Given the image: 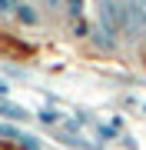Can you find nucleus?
Segmentation results:
<instances>
[{"label":"nucleus","instance_id":"4","mask_svg":"<svg viewBox=\"0 0 146 150\" xmlns=\"http://www.w3.org/2000/svg\"><path fill=\"white\" fill-rule=\"evenodd\" d=\"M17 20L27 23V27H33V23H37V10H33L30 4H20V7H17Z\"/></svg>","mask_w":146,"mask_h":150},{"label":"nucleus","instance_id":"6","mask_svg":"<svg viewBox=\"0 0 146 150\" xmlns=\"http://www.w3.org/2000/svg\"><path fill=\"white\" fill-rule=\"evenodd\" d=\"M40 120H43V123H57L60 113H57V110H40Z\"/></svg>","mask_w":146,"mask_h":150},{"label":"nucleus","instance_id":"3","mask_svg":"<svg viewBox=\"0 0 146 150\" xmlns=\"http://www.w3.org/2000/svg\"><path fill=\"white\" fill-rule=\"evenodd\" d=\"M0 117H10V120H30V110H27V107H20V103L0 100Z\"/></svg>","mask_w":146,"mask_h":150},{"label":"nucleus","instance_id":"7","mask_svg":"<svg viewBox=\"0 0 146 150\" xmlns=\"http://www.w3.org/2000/svg\"><path fill=\"white\" fill-rule=\"evenodd\" d=\"M17 7H20V4H17V0H0V13H17Z\"/></svg>","mask_w":146,"mask_h":150},{"label":"nucleus","instance_id":"5","mask_svg":"<svg viewBox=\"0 0 146 150\" xmlns=\"http://www.w3.org/2000/svg\"><path fill=\"white\" fill-rule=\"evenodd\" d=\"M63 7L70 17H83V0H63Z\"/></svg>","mask_w":146,"mask_h":150},{"label":"nucleus","instance_id":"2","mask_svg":"<svg viewBox=\"0 0 146 150\" xmlns=\"http://www.w3.org/2000/svg\"><path fill=\"white\" fill-rule=\"evenodd\" d=\"M0 137H10V140H20L23 147H30V150H40V140H37V137L23 134V130H17V127H10V123H0Z\"/></svg>","mask_w":146,"mask_h":150},{"label":"nucleus","instance_id":"8","mask_svg":"<svg viewBox=\"0 0 146 150\" xmlns=\"http://www.w3.org/2000/svg\"><path fill=\"white\" fill-rule=\"evenodd\" d=\"M47 7H63V0H43Z\"/></svg>","mask_w":146,"mask_h":150},{"label":"nucleus","instance_id":"1","mask_svg":"<svg viewBox=\"0 0 146 150\" xmlns=\"http://www.w3.org/2000/svg\"><path fill=\"white\" fill-rule=\"evenodd\" d=\"M123 33L130 40L146 37V0H126L123 4Z\"/></svg>","mask_w":146,"mask_h":150}]
</instances>
